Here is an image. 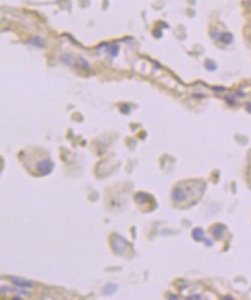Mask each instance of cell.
Masks as SVG:
<instances>
[{"label":"cell","instance_id":"obj_1","mask_svg":"<svg viewBox=\"0 0 251 300\" xmlns=\"http://www.w3.org/2000/svg\"><path fill=\"white\" fill-rule=\"evenodd\" d=\"M53 169V163L49 159V158H45V159H42L39 161L37 164H36V171L38 172L39 175H46L49 174Z\"/></svg>","mask_w":251,"mask_h":300},{"label":"cell","instance_id":"obj_2","mask_svg":"<svg viewBox=\"0 0 251 300\" xmlns=\"http://www.w3.org/2000/svg\"><path fill=\"white\" fill-rule=\"evenodd\" d=\"M111 245H112V247L115 248V251L117 253H124L126 249V246H127L126 240H124L119 235H115L112 238V240H111Z\"/></svg>","mask_w":251,"mask_h":300},{"label":"cell","instance_id":"obj_3","mask_svg":"<svg viewBox=\"0 0 251 300\" xmlns=\"http://www.w3.org/2000/svg\"><path fill=\"white\" fill-rule=\"evenodd\" d=\"M9 279L19 287H30L33 285V283L30 281H25V279H21L17 277H9Z\"/></svg>","mask_w":251,"mask_h":300},{"label":"cell","instance_id":"obj_4","mask_svg":"<svg viewBox=\"0 0 251 300\" xmlns=\"http://www.w3.org/2000/svg\"><path fill=\"white\" fill-rule=\"evenodd\" d=\"M212 233L216 239H222L225 235V227L222 225H215L212 227Z\"/></svg>","mask_w":251,"mask_h":300},{"label":"cell","instance_id":"obj_5","mask_svg":"<svg viewBox=\"0 0 251 300\" xmlns=\"http://www.w3.org/2000/svg\"><path fill=\"white\" fill-rule=\"evenodd\" d=\"M116 291H117V285H115V284H109V285H106V286L104 287L103 294H104V295H110V294H114Z\"/></svg>","mask_w":251,"mask_h":300},{"label":"cell","instance_id":"obj_6","mask_svg":"<svg viewBox=\"0 0 251 300\" xmlns=\"http://www.w3.org/2000/svg\"><path fill=\"white\" fill-rule=\"evenodd\" d=\"M192 235H193V238L197 240V241H201V240L204 239V232H203V230H200V229H196V230H193V232H192Z\"/></svg>","mask_w":251,"mask_h":300},{"label":"cell","instance_id":"obj_7","mask_svg":"<svg viewBox=\"0 0 251 300\" xmlns=\"http://www.w3.org/2000/svg\"><path fill=\"white\" fill-rule=\"evenodd\" d=\"M31 42H33V44L37 45L38 47H42V46L44 45V42H42V39H41V38H35V39H33Z\"/></svg>","mask_w":251,"mask_h":300}]
</instances>
